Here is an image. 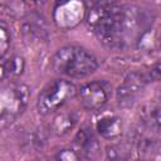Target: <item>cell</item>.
I'll list each match as a JSON object with an SVG mask.
<instances>
[{
  "label": "cell",
  "mask_w": 161,
  "mask_h": 161,
  "mask_svg": "<svg viewBox=\"0 0 161 161\" xmlns=\"http://www.w3.org/2000/svg\"><path fill=\"white\" fill-rule=\"evenodd\" d=\"M73 150L80 158H93L99 152V142L91 128H80L73 138Z\"/></svg>",
  "instance_id": "52a82bcc"
},
{
  "label": "cell",
  "mask_w": 161,
  "mask_h": 161,
  "mask_svg": "<svg viewBox=\"0 0 161 161\" xmlns=\"http://www.w3.org/2000/svg\"><path fill=\"white\" fill-rule=\"evenodd\" d=\"M25 62L20 55H13L0 62V80H14L24 72Z\"/></svg>",
  "instance_id": "9c48e42d"
},
{
  "label": "cell",
  "mask_w": 161,
  "mask_h": 161,
  "mask_svg": "<svg viewBox=\"0 0 161 161\" xmlns=\"http://www.w3.org/2000/svg\"><path fill=\"white\" fill-rule=\"evenodd\" d=\"M30 1H34L35 3V1H40V0H30Z\"/></svg>",
  "instance_id": "d6986e66"
},
{
  "label": "cell",
  "mask_w": 161,
  "mask_h": 161,
  "mask_svg": "<svg viewBox=\"0 0 161 161\" xmlns=\"http://www.w3.org/2000/svg\"><path fill=\"white\" fill-rule=\"evenodd\" d=\"M87 8L82 0H59L53 11V20L60 29L69 30L86 18Z\"/></svg>",
  "instance_id": "277c9868"
},
{
  "label": "cell",
  "mask_w": 161,
  "mask_h": 161,
  "mask_svg": "<svg viewBox=\"0 0 161 161\" xmlns=\"http://www.w3.org/2000/svg\"><path fill=\"white\" fill-rule=\"evenodd\" d=\"M126 153H127V151H125V148L119 145H111V146H107V148H106V156L109 160L125 158V157H127Z\"/></svg>",
  "instance_id": "9a60e30c"
},
{
  "label": "cell",
  "mask_w": 161,
  "mask_h": 161,
  "mask_svg": "<svg viewBox=\"0 0 161 161\" xmlns=\"http://www.w3.org/2000/svg\"><path fill=\"white\" fill-rule=\"evenodd\" d=\"M77 92L82 107L87 111H99L108 102V92L104 84L98 80L83 84Z\"/></svg>",
  "instance_id": "8992f818"
},
{
  "label": "cell",
  "mask_w": 161,
  "mask_h": 161,
  "mask_svg": "<svg viewBox=\"0 0 161 161\" xmlns=\"http://www.w3.org/2000/svg\"><path fill=\"white\" fill-rule=\"evenodd\" d=\"M78 122L77 114L73 112H63L54 117L52 122V132L57 136H64L69 131H72Z\"/></svg>",
  "instance_id": "30bf717a"
},
{
  "label": "cell",
  "mask_w": 161,
  "mask_h": 161,
  "mask_svg": "<svg viewBox=\"0 0 161 161\" xmlns=\"http://www.w3.org/2000/svg\"><path fill=\"white\" fill-rule=\"evenodd\" d=\"M57 160H62V161H75L79 160V155L73 150V148H67V150H62L55 155Z\"/></svg>",
  "instance_id": "e0dca14e"
},
{
  "label": "cell",
  "mask_w": 161,
  "mask_h": 161,
  "mask_svg": "<svg viewBox=\"0 0 161 161\" xmlns=\"http://www.w3.org/2000/svg\"><path fill=\"white\" fill-rule=\"evenodd\" d=\"M77 94V87L65 79H55L48 83L39 93L36 109L40 114L47 116L58 111Z\"/></svg>",
  "instance_id": "3957f363"
},
{
  "label": "cell",
  "mask_w": 161,
  "mask_h": 161,
  "mask_svg": "<svg viewBox=\"0 0 161 161\" xmlns=\"http://www.w3.org/2000/svg\"><path fill=\"white\" fill-rule=\"evenodd\" d=\"M137 48L143 52H152L157 48V31L147 28L143 29L137 36Z\"/></svg>",
  "instance_id": "7c38bea8"
},
{
  "label": "cell",
  "mask_w": 161,
  "mask_h": 161,
  "mask_svg": "<svg viewBox=\"0 0 161 161\" xmlns=\"http://www.w3.org/2000/svg\"><path fill=\"white\" fill-rule=\"evenodd\" d=\"M52 68L60 75L69 78H84L96 72L98 62L87 49L77 45H67L57 50L53 55Z\"/></svg>",
  "instance_id": "6da1fadb"
},
{
  "label": "cell",
  "mask_w": 161,
  "mask_h": 161,
  "mask_svg": "<svg viewBox=\"0 0 161 161\" xmlns=\"http://www.w3.org/2000/svg\"><path fill=\"white\" fill-rule=\"evenodd\" d=\"M23 31L29 38H35L36 40H48V30L45 28L44 21H35L34 18H30V20L24 23Z\"/></svg>",
  "instance_id": "8fae6325"
},
{
  "label": "cell",
  "mask_w": 161,
  "mask_h": 161,
  "mask_svg": "<svg viewBox=\"0 0 161 161\" xmlns=\"http://www.w3.org/2000/svg\"><path fill=\"white\" fill-rule=\"evenodd\" d=\"M137 152L140 153V157L142 158H153L158 157L160 155V145L157 140L151 138H143L138 142Z\"/></svg>",
  "instance_id": "4fadbf2b"
},
{
  "label": "cell",
  "mask_w": 161,
  "mask_h": 161,
  "mask_svg": "<svg viewBox=\"0 0 161 161\" xmlns=\"http://www.w3.org/2000/svg\"><path fill=\"white\" fill-rule=\"evenodd\" d=\"M10 44H11L10 31L5 25L0 24V59L8 53Z\"/></svg>",
  "instance_id": "5bb4252c"
},
{
  "label": "cell",
  "mask_w": 161,
  "mask_h": 161,
  "mask_svg": "<svg viewBox=\"0 0 161 161\" xmlns=\"http://www.w3.org/2000/svg\"><path fill=\"white\" fill-rule=\"evenodd\" d=\"M147 121H148L151 127H155L156 130H158V126H160V108H158L157 104L150 108V111L147 113Z\"/></svg>",
  "instance_id": "2e32d148"
},
{
  "label": "cell",
  "mask_w": 161,
  "mask_h": 161,
  "mask_svg": "<svg viewBox=\"0 0 161 161\" xmlns=\"http://www.w3.org/2000/svg\"><path fill=\"white\" fill-rule=\"evenodd\" d=\"M148 74L141 73V72H132L130 73L123 82L119 84L116 92L117 102L121 107H130L132 106L137 98L143 92L145 87L150 82Z\"/></svg>",
  "instance_id": "5b68a950"
},
{
  "label": "cell",
  "mask_w": 161,
  "mask_h": 161,
  "mask_svg": "<svg viewBox=\"0 0 161 161\" xmlns=\"http://www.w3.org/2000/svg\"><path fill=\"white\" fill-rule=\"evenodd\" d=\"M96 130L103 138L114 140L122 135V121L119 117L113 114L103 116L97 121Z\"/></svg>",
  "instance_id": "ba28073f"
},
{
  "label": "cell",
  "mask_w": 161,
  "mask_h": 161,
  "mask_svg": "<svg viewBox=\"0 0 161 161\" xmlns=\"http://www.w3.org/2000/svg\"><path fill=\"white\" fill-rule=\"evenodd\" d=\"M30 89L23 83H11L0 88V130L11 126L25 111Z\"/></svg>",
  "instance_id": "7a4b0ae2"
},
{
  "label": "cell",
  "mask_w": 161,
  "mask_h": 161,
  "mask_svg": "<svg viewBox=\"0 0 161 161\" xmlns=\"http://www.w3.org/2000/svg\"><path fill=\"white\" fill-rule=\"evenodd\" d=\"M148 77L151 80H158V78H160V64L158 63H156L155 67L151 69Z\"/></svg>",
  "instance_id": "ac0fdd59"
}]
</instances>
